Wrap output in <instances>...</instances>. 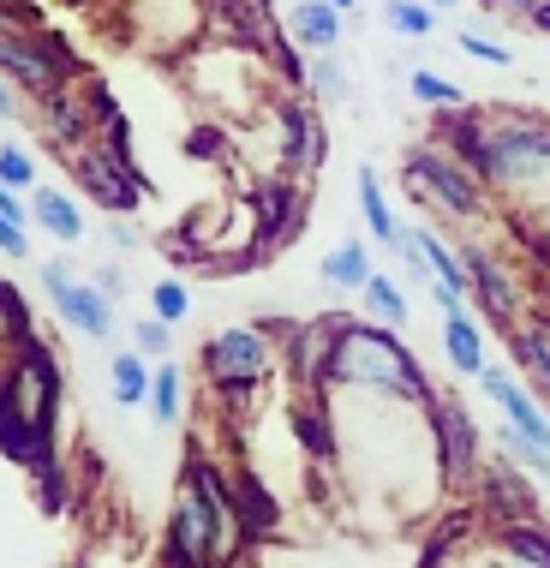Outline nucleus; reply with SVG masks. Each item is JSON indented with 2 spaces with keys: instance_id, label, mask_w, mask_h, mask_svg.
Here are the masks:
<instances>
[{
  "instance_id": "nucleus-1",
  "label": "nucleus",
  "mask_w": 550,
  "mask_h": 568,
  "mask_svg": "<svg viewBox=\"0 0 550 568\" xmlns=\"http://www.w3.org/2000/svg\"><path fill=\"white\" fill-rule=\"evenodd\" d=\"M324 377H342V383H371V389H407V395H425L412 359L395 342H384L377 329H342V342L329 347V365Z\"/></svg>"
},
{
  "instance_id": "nucleus-2",
  "label": "nucleus",
  "mask_w": 550,
  "mask_h": 568,
  "mask_svg": "<svg viewBox=\"0 0 550 568\" xmlns=\"http://www.w3.org/2000/svg\"><path fill=\"white\" fill-rule=\"evenodd\" d=\"M485 168L497 180H527V174H544L550 168V138L532 132V126H497L485 138Z\"/></svg>"
},
{
  "instance_id": "nucleus-3",
  "label": "nucleus",
  "mask_w": 550,
  "mask_h": 568,
  "mask_svg": "<svg viewBox=\"0 0 550 568\" xmlns=\"http://www.w3.org/2000/svg\"><path fill=\"white\" fill-rule=\"evenodd\" d=\"M204 365H210V377H216L222 389H240V383H252L269 365V342L257 329H227V335L210 342Z\"/></svg>"
},
{
  "instance_id": "nucleus-4",
  "label": "nucleus",
  "mask_w": 550,
  "mask_h": 568,
  "mask_svg": "<svg viewBox=\"0 0 550 568\" xmlns=\"http://www.w3.org/2000/svg\"><path fill=\"white\" fill-rule=\"evenodd\" d=\"M42 282H49V294H54V305H60V317H67L72 329H84V335H109V294H102V287L67 282V270H60V264L42 270Z\"/></svg>"
},
{
  "instance_id": "nucleus-5",
  "label": "nucleus",
  "mask_w": 550,
  "mask_h": 568,
  "mask_svg": "<svg viewBox=\"0 0 550 568\" xmlns=\"http://www.w3.org/2000/svg\"><path fill=\"white\" fill-rule=\"evenodd\" d=\"M407 180H412L419 192H431V204H449L455 216H472V210H479V197H472V180L455 174V168L442 162L437 150H419V156L407 162Z\"/></svg>"
},
{
  "instance_id": "nucleus-6",
  "label": "nucleus",
  "mask_w": 550,
  "mask_h": 568,
  "mask_svg": "<svg viewBox=\"0 0 550 568\" xmlns=\"http://www.w3.org/2000/svg\"><path fill=\"white\" fill-rule=\"evenodd\" d=\"M407 240H412V252H419L425 264L437 270V305H442V312H461V300H467V270L455 264V252H449L437 234H425V227H412Z\"/></svg>"
},
{
  "instance_id": "nucleus-7",
  "label": "nucleus",
  "mask_w": 550,
  "mask_h": 568,
  "mask_svg": "<svg viewBox=\"0 0 550 568\" xmlns=\"http://www.w3.org/2000/svg\"><path fill=\"white\" fill-rule=\"evenodd\" d=\"M287 24H294V37L305 49H335L342 42V7L335 0H294Z\"/></svg>"
},
{
  "instance_id": "nucleus-8",
  "label": "nucleus",
  "mask_w": 550,
  "mask_h": 568,
  "mask_svg": "<svg viewBox=\"0 0 550 568\" xmlns=\"http://www.w3.org/2000/svg\"><path fill=\"white\" fill-rule=\"evenodd\" d=\"M479 377H485V389H491V395H497V402H502V413H509V425H521V432H527L532 443H544V449H550V425H544V413H539V407H532V402H527V395H521V389H515V383H509V377H502V372H497V365H485V372H479Z\"/></svg>"
},
{
  "instance_id": "nucleus-9",
  "label": "nucleus",
  "mask_w": 550,
  "mask_h": 568,
  "mask_svg": "<svg viewBox=\"0 0 550 568\" xmlns=\"http://www.w3.org/2000/svg\"><path fill=\"white\" fill-rule=\"evenodd\" d=\"M84 180L90 186H96V197L109 210H120V216H126V210H138V197H144V186H138L132 174H120V168H109L102 156H84Z\"/></svg>"
},
{
  "instance_id": "nucleus-10",
  "label": "nucleus",
  "mask_w": 550,
  "mask_h": 568,
  "mask_svg": "<svg viewBox=\"0 0 550 568\" xmlns=\"http://www.w3.org/2000/svg\"><path fill=\"white\" fill-rule=\"evenodd\" d=\"M67 67H72V60H42L24 37H7V72H12V79H24L30 90H49Z\"/></svg>"
},
{
  "instance_id": "nucleus-11",
  "label": "nucleus",
  "mask_w": 550,
  "mask_h": 568,
  "mask_svg": "<svg viewBox=\"0 0 550 568\" xmlns=\"http://www.w3.org/2000/svg\"><path fill=\"white\" fill-rule=\"evenodd\" d=\"M324 282H335V287H365L371 282V257H365L359 240L335 245V252L324 257Z\"/></svg>"
},
{
  "instance_id": "nucleus-12",
  "label": "nucleus",
  "mask_w": 550,
  "mask_h": 568,
  "mask_svg": "<svg viewBox=\"0 0 550 568\" xmlns=\"http://www.w3.org/2000/svg\"><path fill=\"white\" fill-rule=\"evenodd\" d=\"M442 342H449V359L461 365V372H485V353H479V329L467 324V312H449V329H442Z\"/></svg>"
},
{
  "instance_id": "nucleus-13",
  "label": "nucleus",
  "mask_w": 550,
  "mask_h": 568,
  "mask_svg": "<svg viewBox=\"0 0 550 568\" xmlns=\"http://www.w3.org/2000/svg\"><path fill=\"white\" fill-rule=\"evenodd\" d=\"M359 204H365V222H371L377 240H395V234H401V227H395V216H389V197H384V186H377L371 168H359Z\"/></svg>"
},
{
  "instance_id": "nucleus-14",
  "label": "nucleus",
  "mask_w": 550,
  "mask_h": 568,
  "mask_svg": "<svg viewBox=\"0 0 550 568\" xmlns=\"http://www.w3.org/2000/svg\"><path fill=\"white\" fill-rule=\"evenodd\" d=\"M384 24L401 30V37H425L437 24V7L431 0H384Z\"/></svg>"
},
{
  "instance_id": "nucleus-15",
  "label": "nucleus",
  "mask_w": 550,
  "mask_h": 568,
  "mask_svg": "<svg viewBox=\"0 0 550 568\" xmlns=\"http://www.w3.org/2000/svg\"><path fill=\"white\" fill-rule=\"evenodd\" d=\"M37 222L49 227L54 240H79V227H84V222H79V210H72L60 192H37Z\"/></svg>"
},
{
  "instance_id": "nucleus-16",
  "label": "nucleus",
  "mask_w": 550,
  "mask_h": 568,
  "mask_svg": "<svg viewBox=\"0 0 550 568\" xmlns=\"http://www.w3.org/2000/svg\"><path fill=\"white\" fill-rule=\"evenodd\" d=\"M150 383H156V377H144L138 353H120V359H114V402H126V407L150 402Z\"/></svg>"
},
{
  "instance_id": "nucleus-17",
  "label": "nucleus",
  "mask_w": 550,
  "mask_h": 568,
  "mask_svg": "<svg viewBox=\"0 0 550 568\" xmlns=\"http://www.w3.org/2000/svg\"><path fill=\"white\" fill-rule=\"evenodd\" d=\"M240 527H252V532H269L275 527V497L257 479L240 485Z\"/></svg>"
},
{
  "instance_id": "nucleus-18",
  "label": "nucleus",
  "mask_w": 550,
  "mask_h": 568,
  "mask_svg": "<svg viewBox=\"0 0 550 568\" xmlns=\"http://www.w3.org/2000/svg\"><path fill=\"white\" fill-rule=\"evenodd\" d=\"M365 305H371L384 324H407V300H401V287H395L389 275H371V282H365Z\"/></svg>"
},
{
  "instance_id": "nucleus-19",
  "label": "nucleus",
  "mask_w": 550,
  "mask_h": 568,
  "mask_svg": "<svg viewBox=\"0 0 550 568\" xmlns=\"http://www.w3.org/2000/svg\"><path fill=\"white\" fill-rule=\"evenodd\" d=\"M472 282H479V300H485V312L491 317H502L515 305V294H509V282H502V275L485 264V257H472Z\"/></svg>"
},
{
  "instance_id": "nucleus-20",
  "label": "nucleus",
  "mask_w": 550,
  "mask_h": 568,
  "mask_svg": "<svg viewBox=\"0 0 550 568\" xmlns=\"http://www.w3.org/2000/svg\"><path fill=\"white\" fill-rule=\"evenodd\" d=\"M150 413H156L162 425H174V413H180V372L162 359V372H156V383H150Z\"/></svg>"
},
{
  "instance_id": "nucleus-21",
  "label": "nucleus",
  "mask_w": 550,
  "mask_h": 568,
  "mask_svg": "<svg viewBox=\"0 0 550 568\" xmlns=\"http://www.w3.org/2000/svg\"><path fill=\"white\" fill-rule=\"evenodd\" d=\"M437 425H442V455H449V467H467V455H472V432H467V419L461 413H437Z\"/></svg>"
},
{
  "instance_id": "nucleus-22",
  "label": "nucleus",
  "mask_w": 550,
  "mask_h": 568,
  "mask_svg": "<svg viewBox=\"0 0 550 568\" xmlns=\"http://www.w3.org/2000/svg\"><path fill=\"white\" fill-rule=\"evenodd\" d=\"M412 97L419 102H437V109H461V84L455 79H437V72H412Z\"/></svg>"
},
{
  "instance_id": "nucleus-23",
  "label": "nucleus",
  "mask_w": 550,
  "mask_h": 568,
  "mask_svg": "<svg viewBox=\"0 0 550 568\" xmlns=\"http://www.w3.org/2000/svg\"><path fill=\"white\" fill-rule=\"evenodd\" d=\"M0 252L24 257V216H19V192L0 197Z\"/></svg>"
},
{
  "instance_id": "nucleus-24",
  "label": "nucleus",
  "mask_w": 550,
  "mask_h": 568,
  "mask_svg": "<svg viewBox=\"0 0 550 568\" xmlns=\"http://www.w3.org/2000/svg\"><path fill=\"white\" fill-rule=\"evenodd\" d=\"M257 210H264V245H275V240H282V222H287V210H294V192L269 186L264 197H257Z\"/></svg>"
},
{
  "instance_id": "nucleus-25",
  "label": "nucleus",
  "mask_w": 550,
  "mask_h": 568,
  "mask_svg": "<svg viewBox=\"0 0 550 568\" xmlns=\"http://www.w3.org/2000/svg\"><path fill=\"white\" fill-rule=\"evenodd\" d=\"M0 180H7V192H19V186H30V180H37V168H30V156H24L19 144L0 150Z\"/></svg>"
},
{
  "instance_id": "nucleus-26",
  "label": "nucleus",
  "mask_w": 550,
  "mask_h": 568,
  "mask_svg": "<svg viewBox=\"0 0 550 568\" xmlns=\"http://www.w3.org/2000/svg\"><path fill=\"white\" fill-rule=\"evenodd\" d=\"M156 317H162V324H180V317H186V287H180V282L156 287Z\"/></svg>"
},
{
  "instance_id": "nucleus-27",
  "label": "nucleus",
  "mask_w": 550,
  "mask_h": 568,
  "mask_svg": "<svg viewBox=\"0 0 550 568\" xmlns=\"http://www.w3.org/2000/svg\"><path fill=\"white\" fill-rule=\"evenodd\" d=\"M461 49L472 54V60H485V67H509V49H502V42H491V37H461Z\"/></svg>"
},
{
  "instance_id": "nucleus-28",
  "label": "nucleus",
  "mask_w": 550,
  "mask_h": 568,
  "mask_svg": "<svg viewBox=\"0 0 550 568\" xmlns=\"http://www.w3.org/2000/svg\"><path fill=\"white\" fill-rule=\"evenodd\" d=\"M509 545L521 550V557H527L532 568H550V545H539V539H532L527 527H515V532H509Z\"/></svg>"
},
{
  "instance_id": "nucleus-29",
  "label": "nucleus",
  "mask_w": 550,
  "mask_h": 568,
  "mask_svg": "<svg viewBox=\"0 0 550 568\" xmlns=\"http://www.w3.org/2000/svg\"><path fill=\"white\" fill-rule=\"evenodd\" d=\"M294 432H299V443H305L312 455H329V437H324V425H317L312 413H299V419H294Z\"/></svg>"
},
{
  "instance_id": "nucleus-30",
  "label": "nucleus",
  "mask_w": 550,
  "mask_h": 568,
  "mask_svg": "<svg viewBox=\"0 0 550 568\" xmlns=\"http://www.w3.org/2000/svg\"><path fill=\"white\" fill-rule=\"evenodd\" d=\"M138 347L156 353V359H167V324H156V317H150V324H138Z\"/></svg>"
},
{
  "instance_id": "nucleus-31",
  "label": "nucleus",
  "mask_w": 550,
  "mask_h": 568,
  "mask_svg": "<svg viewBox=\"0 0 550 568\" xmlns=\"http://www.w3.org/2000/svg\"><path fill=\"white\" fill-rule=\"evenodd\" d=\"M96 287H102L109 300H120V294H126V275H120L114 264H102V270H96Z\"/></svg>"
},
{
  "instance_id": "nucleus-32",
  "label": "nucleus",
  "mask_w": 550,
  "mask_h": 568,
  "mask_svg": "<svg viewBox=\"0 0 550 568\" xmlns=\"http://www.w3.org/2000/svg\"><path fill=\"white\" fill-rule=\"evenodd\" d=\"M312 79H317V84H324V90H329V97H335V90H342V72H335V67H329V60H324V67H317V72H312Z\"/></svg>"
},
{
  "instance_id": "nucleus-33",
  "label": "nucleus",
  "mask_w": 550,
  "mask_h": 568,
  "mask_svg": "<svg viewBox=\"0 0 550 568\" xmlns=\"http://www.w3.org/2000/svg\"><path fill=\"white\" fill-rule=\"evenodd\" d=\"M515 7H521V12H532V19H539V12H544L539 0H515Z\"/></svg>"
},
{
  "instance_id": "nucleus-34",
  "label": "nucleus",
  "mask_w": 550,
  "mask_h": 568,
  "mask_svg": "<svg viewBox=\"0 0 550 568\" xmlns=\"http://www.w3.org/2000/svg\"><path fill=\"white\" fill-rule=\"evenodd\" d=\"M539 30H544V37H550V7H544V12H539Z\"/></svg>"
},
{
  "instance_id": "nucleus-35",
  "label": "nucleus",
  "mask_w": 550,
  "mask_h": 568,
  "mask_svg": "<svg viewBox=\"0 0 550 568\" xmlns=\"http://www.w3.org/2000/svg\"><path fill=\"white\" fill-rule=\"evenodd\" d=\"M335 7H342V12H354V7H359V0H335Z\"/></svg>"
},
{
  "instance_id": "nucleus-36",
  "label": "nucleus",
  "mask_w": 550,
  "mask_h": 568,
  "mask_svg": "<svg viewBox=\"0 0 550 568\" xmlns=\"http://www.w3.org/2000/svg\"><path fill=\"white\" fill-rule=\"evenodd\" d=\"M431 7H461V0H431Z\"/></svg>"
}]
</instances>
